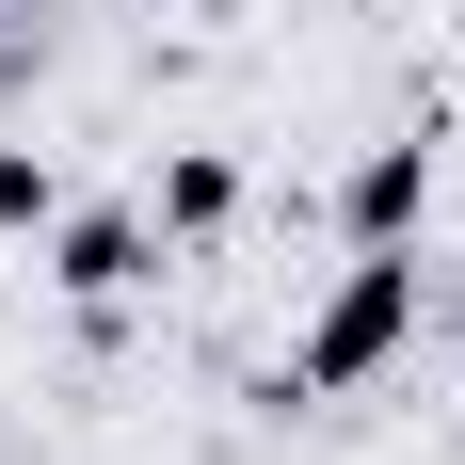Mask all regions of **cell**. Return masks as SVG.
Here are the masks:
<instances>
[{"label":"cell","mask_w":465,"mask_h":465,"mask_svg":"<svg viewBox=\"0 0 465 465\" xmlns=\"http://www.w3.org/2000/svg\"><path fill=\"white\" fill-rule=\"evenodd\" d=\"M401 337H418V241H353V289H337L322 322H305L289 385H305V401H337V385H370Z\"/></svg>","instance_id":"6da1fadb"},{"label":"cell","mask_w":465,"mask_h":465,"mask_svg":"<svg viewBox=\"0 0 465 465\" xmlns=\"http://www.w3.org/2000/svg\"><path fill=\"white\" fill-rule=\"evenodd\" d=\"M418 209H433V144H418V129L370 144V161H353V193H337V225H353V241H418Z\"/></svg>","instance_id":"3957f363"},{"label":"cell","mask_w":465,"mask_h":465,"mask_svg":"<svg viewBox=\"0 0 465 465\" xmlns=\"http://www.w3.org/2000/svg\"><path fill=\"white\" fill-rule=\"evenodd\" d=\"M48 209H64V193H48V161H16V144H0V225H48Z\"/></svg>","instance_id":"5b68a950"},{"label":"cell","mask_w":465,"mask_h":465,"mask_svg":"<svg viewBox=\"0 0 465 465\" xmlns=\"http://www.w3.org/2000/svg\"><path fill=\"white\" fill-rule=\"evenodd\" d=\"M48 273H64V305H129V289L161 273V225H144V209H81V225L48 241Z\"/></svg>","instance_id":"7a4b0ae2"},{"label":"cell","mask_w":465,"mask_h":465,"mask_svg":"<svg viewBox=\"0 0 465 465\" xmlns=\"http://www.w3.org/2000/svg\"><path fill=\"white\" fill-rule=\"evenodd\" d=\"M225 209H241V161H209V144H193V161H161V209H144V225H161V241H209Z\"/></svg>","instance_id":"277c9868"}]
</instances>
